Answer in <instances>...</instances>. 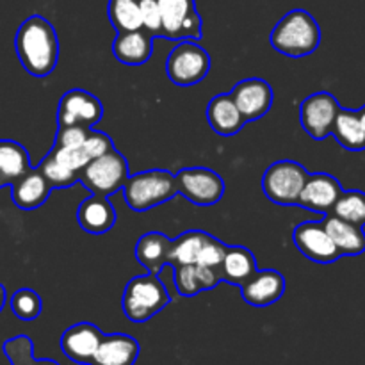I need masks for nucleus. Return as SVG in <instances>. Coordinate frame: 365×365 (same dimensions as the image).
I'll return each instance as SVG.
<instances>
[{
	"label": "nucleus",
	"mask_w": 365,
	"mask_h": 365,
	"mask_svg": "<svg viewBox=\"0 0 365 365\" xmlns=\"http://www.w3.org/2000/svg\"><path fill=\"white\" fill-rule=\"evenodd\" d=\"M14 48L21 66L32 77H46L59 61V39L53 25L39 14H32L20 25Z\"/></svg>",
	"instance_id": "nucleus-1"
},
{
	"label": "nucleus",
	"mask_w": 365,
	"mask_h": 365,
	"mask_svg": "<svg viewBox=\"0 0 365 365\" xmlns=\"http://www.w3.org/2000/svg\"><path fill=\"white\" fill-rule=\"evenodd\" d=\"M271 46L287 57H307L319 48L321 29L305 9L289 11L271 32Z\"/></svg>",
	"instance_id": "nucleus-2"
},
{
	"label": "nucleus",
	"mask_w": 365,
	"mask_h": 365,
	"mask_svg": "<svg viewBox=\"0 0 365 365\" xmlns=\"http://www.w3.org/2000/svg\"><path fill=\"white\" fill-rule=\"evenodd\" d=\"M171 303V296L159 274H143L134 277L125 285L121 309L125 317L132 323H146L153 316L166 309Z\"/></svg>",
	"instance_id": "nucleus-3"
},
{
	"label": "nucleus",
	"mask_w": 365,
	"mask_h": 365,
	"mask_svg": "<svg viewBox=\"0 0 365 365\" xmlns=\"http://www.w3.org/2000/svg\"><path fill=\"white\" fill-rule=\"evenodd\" d=\"M178 195L175 175L164 170H148L127 178L123 185L125 203L134 212H146Z\"/></svg>",
	"instance_id": "nucleus-4"
},
{
	"label": "nucleus",
	"mask_w": 365,
	"mask_h": 365,
	"mask_svg": "<svg viewBox=\"0 0 365 365\" xmlns=\"http://www.w3.org/2000/svg\"><path fill=\"white\" fill-rule=\"evenodd\" d=\"M128 178V163L116 148L106 155L89 160L88 166L78 173V182L88 187L93 195L109 198L116 191L123 189Z\"/></svg>",
	"instance_id": "nucleus-5"
},
{
	"label": "nucleus",
	"mask_w": 365,
	"mask_h": 365,
	"mask_svg": "<svg viewBox=\"0 0 365 365\" xmlns=\"http://www.w3.org/2000/svg\"><path fill=\"white\" fill-rule=\"evenodd\" d=\"M309 171L296 160H277L262 175V191L277 205H296Z\"/></svg>",
	"instance_id": "nucleus-6"
},
{
	"label": "nucleus",
	"mask_w": 365,
	"mask_h": 365,
	"mask_svg": "<svg viewBox=\"0 0 365 365\" xmlns=\"http://www.w3.org/2000/svg\"><path fill=\"white\" fill-rule=\"evenodd\" d=\"M210 56L196 41L178 43L166 59V73L175 86L189 88L200 84L210 70Z\"/></svg>",
	"instance_id": "nucleus-7"
},
{
	"label": "nucleus",
	"mask_w": 365,
	"mask_h": 365,
	"mask_svg": "<svg viewBox=\"0 0 365 365\" xmlns=\"http://www.w3.org/2000/svg\"><path fill=\"white\" fill-rule=\"evenodd\" d=\"M163 18L160 38L170 41L202 39V16L196 9L195 0H157Z\"/></svg>",
	"instance_id": "nucleus-8"
},
{
	"label": "nucleus",
	"mask_w": 365,
	"mask_h": 365,
	"mask_svg": "<svg viewBox=\"0 0 365 365\" xmlns=\"http://www.w3.org/2000/svg\"><path fill=\"white\" fill-rule=\"evenodd\" d=\"M175 180L178 192L195 205H214L225 195V180L209 168H185L175 175Z\"/></svg>",
	"instance_id": "nucleus-9"
},
{
	"label": "nucleus",
	"mask_w": 365,
	"mask_h": 365,
	"mask_svg": "<svg viewBox=\"0 0 365 365\" xmlns=\"http://www.w3.org/2000/svg\"><path fill=\"white\" fill-rule=\"evenodd\" d=\"M342 107L337 98L328 91H317L307 96L299 106V121L307 134L316 141H323L331 135L335 118Z\"/></svg>",
	"instance_id": "nucleus-10"
},
{
	"label": "nucleus",
	"mask_w": 365,
	"mask_h": 365,
	"mask_svg": "<svg viewBox=\"0 0 365 365\" xmlns=\"http://www.w3.org/2000/svg\"><path fill=\"white\" fill-rule=\"evenodd\" d=\"M103 116V106L95 95L86 89H70L63 95L57 109V123L64 125H84L93 128L100 123Z\"/></svg>",
	"instance_id": "nucleus-11"
},
{
	"label": "nucleus",
	"mask_w": 365,
	"mask_h": 365,
	"mask_svg": "<svg viewBox=\"0 0 365 365\" xmlns=\"http://www.w3.org/2000/svg\"><path fill=\"white\" fill-rule=\"evenodd\" d=\"M292 241L303 257L317 264H331L341 259V253L324 230L323 221H303L292 232Z\"/></svg>",
	"instance_id": "nucleus-12"
},
{
	"label": "nucleus",
	"mask_w": 365,
	"mask_h": 365,
	"mask_svg": "<svg viewBox=\"0 0 365 365\" xmlns=\"http://www.w3.org/2000/svg\"><path fill=\"white\" fill-rule=\"evenodd\" d=\"M230 96L246 121H253L266 116L274 100V93L269 82L257 77L237 82L232 88Z\"/></svg>",
	"instance_id": "nucleus-13"
},
{
	"label": "nucleus",
	"mask_w": 365,
	"mask_h": 365,
	"mask_svg": "<svg viewBox=\"0 0 365 365\" xmlns=\"http://www.w3.org/2000/svg\"><path fill=\"white\" fill-rule=\"evenodd\" d=\"M341 192L342 185L335 177L328 173H309L296 205L327 216L331 212Z\"/></svg>",
	"instance_id": "nucleus-14"
},
{
	"label": "nucleus",
	"mask_w": 365,
	"mask_h": 365,
	"mask_svg": "<svg viewBox=\"0 0 365 365\" xmlns=\"http://www.w3.org/2000/svg\"><path fill=\"white\" fill-rule=\"evenodd\" d=\"M103 334L96 324L77 323L64 330L61 337V351L71 362L91 365L93 356L102 342Z\"/></svg>",
	"instance_id": "nucleus-15"
},
{
	"label": "nucleus",
	"mask_w": 365,
	"mask_h": 365,
	"mask_svg": "<svg viewBox=\"0 0 365 365\" xmlns=\"http://www.w3.org/2000/svg\"><path fill=\"white\" fill-rule=\"evenodd\" d=\"M285 292V277L274 269L257 271L245 285H241V294L248 305L269 307L277 303Z\"/></svg>",
	"instance_id": "nucleus-16"
},
{
	"label": "nucleus",
	"mask_w": 365,
	"mask_h": 365,
	"mask_svg": "<svg viewBox=\"0 0 365 365\" xmlns=\"http://www.w3.org/2000/svg\"><path fill=\"white\" fill-rule=\"evenodd\" d=\"M116 209L106 196H89L77 209L78 227L93 235L109 232L116 225Z\"/></svg>",
	"instance_id": "nucleus-17"
},
{
	"label": "nucleus",
	"mask_w": 365,
	"mask_h": 365,
	"mask_svg": "<svg viewBox=\"0 0 365 365\" xmlns=\"http://www.w3.org/2000/svg\"><path fill=\"white\" fill-rule=\"evenodd\" d=\"M171 267H173L175 287L184 298H192L202 291H209L221 284L220 269L214 267H203L198 264H175Z\"/></svg>",
	"instance_id": "nucleus-18"
},
{
	"label": "nucleus",
	"mask_w": 365,
	"mask_h": 365,
	"mask_svg": "<svg viewBox=\"0 0 365 365\" xmlns=\"http://www.w3.org/2000/svg\"><path fill=\"white\" fill-rule=\"evenodd\" d=\"M139 351H141L139 342L130 335H103L91 365H134Z\"/></svg>",
	"instance_id": "nucleus-19"
},
{
	"label": "nucleus",
	"mask_w": 365,
	"mask_h": 365,
	"mask_svg": "<svg viewBox=\"0 0 365 365\" xmlns=\"http://www.w3.org/2000/svg\"><path fill=\"white\" fill-rule=\"evenodd\" d=\"M113 53L121 64L141 66L152 57L153 38L146 31L120 32L113 43Z\"/></svg>",
	"instance_id": "nucleus-20"
},
{
	"label": "nucleus",
	"mask_w": 365,
	"mask_h": 365,
	"mask_svg": "<svg viewBox=\"0 0 365 365\" xmlns=\"http://www.w3.org/2000/svg\"><path fill=\"white\" fill-rule=\"evenodd\" d=\"M50 191L52 187L45 180L41 171L38 168H32L29 173H25L11 185V198L18 209L34 210L48 200Z\"/></svg>",
	"instance_id": "nucleus-21"
},
{
	"label": "nucleus",
	"mask_w": 365,
	"mask_h": 365,
	"mask_svg": "<svg viewBox=\"0 0 365 365\" xmlns=\"http://www.w3.org/2000/svg\"><path fill=\"white\" fill-rule=\"evenodd\" d=\"M323 225L341 257H359L365 252L364 227H356L348 221L339 220L334 214H327Z\"/></svg>",
	"instance_id": "nucleus-22"
},
{
	"label": "nucleus",
	"mask_w": 365,
	"mask_h": 365,
	"mask_svg": "<svg viewBox=\"0 0 365 365\" xmlns=\"http://www.w3.org/2000/svg\"><path fill=\"white\" fill-rule=\"evenodd\" d=\"M207 121L210 128L220 135H234L246 125V120L239 113L230 93L216 95L207 106Z\"/></svg>",
	"instance_id": "nucleus-23"
},
{
	"label": "nucleus",
	"mask_w": 365,
	"mask_h": 365,
	"mask_svg": "<svg viewBox=\"0 0 365 365\" xmlns=\"http://www.w3.org/2000/svg\"><path fill=\"white\" fill-rule=\"evenodd\" d=\"M171 239L160 232H148L141 235L135 242L134 257L138 262L145 267L148 273L159 274L163 267H166L168 259H170Z\"/></svg>",
	"instance_id": "nucleus-24"
},
{
	"label": "nucleus",
	"mask_w": 365,
	"mask_h": 365,
	"mask_svg": "<svg viewBox=\"0 0 365 365\" xmlns=\"http://www.w3.org/2000/svg\"><path fill=\"white\" fill-rule=\"evenodd\" d=\"M257 260L253 253L245 246H227L220 266L221 282L230 285H245L257 273Z\"/></svg>",
	"instance_id": "nucleus-25"
},
{
	"label": "nucleus",
	"mask_w": 365,
	"mask_h": 365,
	"mask_svg": "<svg viewBox=\"0 0 365 365\" xmlns=\"http://www.w3.org/2000/svg\"><path fill=\"white\" fill-rule=\"evenodd\" d=\"M32 170L29 152L20 143L0 139V189L13 185Z\"/></svg>",
	"instance_id": "nucleus-26"
},
{
	"label": "nucleus",
	"mask_w": 365,
	"mask_h": 365,
	"mask_svg": "<svg viewBox=\"0 0 365 365\" xmlns=\"http://www.w3.org/2000/svg\"><path fill=\"white\" fill-rule=\"evenodd\" d=\"M331 135L337 139L342 148L349 152H362L365 150V132L360 125L359 113L351 109H341L335 118Z\"/></svg>",
	"instance_id": "nucleus-27"
},
{
	"label": "nucleus",
	"mask_w": 365,
	"mask_h": 365,
	"mask_svg": "<svg viewBox=\"0 0 365 365\" xmlns=\"http://www.w3.org/2000/svg\"><path fill=\"white\" fill-rule=\"evenodd\" d=\"M209 235L210 234L202 230H189L178 235L177 239H173L171 241L170 259H168L170 266H175V264H196L200 252H202Z\"/></svg>",
	"instance_id": "nucleus-28"
},
{
	"label": "nucleus",
	"mask_w": 365,
	"mask_h": 365,
	"mask_svg": "<svg viewBox=\"0 0 365 365\" xmlns=\"http://www.w3.org/2000/svg\"><path fill=\"white\" fill-rule=\"evenodd\" d=\"M107 16L116 32H132L143 29L139 0H109Z\"/></svg>",
	"instance_id": "nucleus-29"
},
{
	"label": "nucleus",
	"mask_w": 365,
	"mask_h": 365,
	"mask_svg": "<svg viewBox=\"0 0 365 365\" xmlns=\"http://www.w3.org/2000/svg\"><path fill=\"white\" fill-rule=\"evenodd\" d=\"M330 214L356 227H365V192L359 189L342 191Z\"/></svg>",
	"instance_id": "nucleus-30"
},
{
	"label": "nucleus",
	"mask_w": 365,
	"mask_h": 365,
	"mask_svg": "<svg viewBox=\"0 0 365 365\" xmlns=\"http://www.w3.org/2000/svg\"><path fill=\"white\" fill-rule=\"evenodd\" d=\"M2 351L11 365H61L59 362L50 359L36 360L34 355H32V351H34L32 341L27 335H18V337L6 341L2 346Z\"/></svg>",
	"instance_id": "nucleus-31"
},
{
	"label": "nucleus",
	"mask_w": 365,
	"mask_h": 365,
	"mask_svg": "<svg viewBox=\"0 0 365 365\" xmlns=\"http://www.w3.org/2000/svg\"><path fill=\"white\" fill-rule=\"evenodd\" d=\"M38 170L41 171V175L45 177V180L48 182V185L52 189H66L78 182V173L64 168L63 164L57 163L50 153L41 160Z\"/></svg>",
	"instance_id": "nucleus-32"
},
{
	"label": "nucleus",
	"mask_w": 365,
	"mask_h": 365,
	"mask_svg": "<svg viewBox=\"0 0 365 365\" xmlns=\"http://www.w3.org/2000/svg\"><path fill=\"white\" fill-rule=\"evenodd\" d=\"M43 309L41 298L32 289H20L11 296V310L21 321H34Z\"/></svg>",
	"instance_id": "nucleus-33"
},
{
	"label": "nucleus",
	"mask_w": 365,
	"mask_h": 365,
	"mask_svg": "<svg viewBox=\"0 0 365 365\" xmlns=\"http://www.w3.org/2000/svg\"><path fill=\"white\" fill-rule=\"evenodd\" d=\"M139 11H141L143 31L148 32L152 38H159L160 32H163L159 2L157 0H139Z\"/></svg>",
	"instance_id": "nucleus-34"
},
{
	"label": "nucleus",
	"mask_w": 365,
	"mask_h": 365,
	"mask_svg": "<svg viewBox=\"0 0 365 365\" xmlns=\"http://www.w3.org/2000/svg\"><path fill=\"white\" fill-rule=\"evenodd\" d=\"M48 153L57 163L63 164L68 170L75 171V173H81L89 163V157L86 155V152L82 148H61V146L53 145V148Z\"/></svg>",
	"instance_id": "nucleus-35"
},
{
	"label": "nucleus",
	"mask_w": 365,
	"mask_h": 365,
	"mask_svg": "<svg viewBox=\"0 0 365 365\" xmlns=\"http://www.w3.org/2000/svg\"><path fill=\"white\" fill-rule=\"evenodd\" d=\"M91 128L84 125H64L57 128L56 146L61 148H82Z\"/></svg>",
	"instance_id": "nucleus-36"
},
{
	"label": "nucleus",
	"mask_w": 365,
	"mask_h": 365,
	"mask_svg": "<svg viewBox=\"0 0 365 365\" xmlns=\"http://www.w3.org/2000/svg\"><path fill=\"white\" fill-rule=\"evenodd\" d=\"M225 252H227V245H223V242L217 241L216 237L209 235L207 242L203 245L202 252H200L196 264L203 267H214V269H220L221 260H223L225 257Z\"/></svg>",
	"instance_id": "nucleus-37"
},
{
	"label": "nucleus",
	"mask_w": 365,
	"mask_h": 365,
	"mask_svg": "<svg viewBox=\"0 0 365 365\" xmlns=\"http://www.w3.org/2000/svg\"><path fill=\"white\" fill-rule=\"evenodd\" d=\"M114 148V143L106 132H100V130H89L88 138H86L84 145H82V150L86 152V155L89 157V160L96 159V157H102L106 155L107 152Z\"/></svg>",
	"instance_id": "nucleus-38"
},
{
	"label": "nucleus",
	"mask_w": 365,
	"mask_h": 365,
	"mask_svg": "<svg viewBox=\"0 0 365 365\" xmlns=\"http://www.w3.org/2000/svg\"><path fill=\"white\" fill-rule=\"evenodd\" d=\"M7 302V292H6V287H4L2 284H0V312H2L4 305H6Z\"/></svg>",
	"instance_id": "nucleus-39"
},
{
	"label": "nucleus",
	"mask_w": 365,
	"mask_h": 365,
	"mask_svg": "<svg viewBox=\"0 0 365 365\" xmlns=\"http://www.w3.org/2000/svg\"><path fill=\"white\" fill-rule=\"evenodd\" d=\"M356 113H359V120H360V125H362V128H364V132H365V106L362 107V109H359V110H356Z\"/></svg>",
	"instance_id": "nucleus-40"
}]
</instances>
